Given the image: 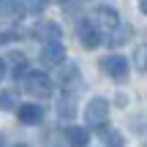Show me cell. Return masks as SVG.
<instances>
[{
    "mask_svg": "<svg viewBox=\"0 0 147 147\" xmlns=\"http://www.w3.org/2000/svg\"><path fill=\"white\" fill-rule=\"evenodd\" d=\"M93 25L98 27L101 33H112L117 25H120V19H117V11L115 8H106V5H101V8H95V14H93Z\"/></svg>",
    "mask_w": 147,
    "mask_h": 147,
    "instance_id": "5b68a950",
    "label": "cell"
},
{
    "mask_svg": "<svg viewBox=\"0 0 147 147\" xmlns=\"http://www.w3.org/2000/svg\"><path fill=\"white\" fill-rule=\"evenodd\" d=\"M144 147H147V144H144Z\"/></svg>",
    "mask_w": 147,
    "mask_h": 147,
    "instance_id": "44dd1931",
    "label": "cell"
},
{
    "mask_svg": "<svg viewBox=\"0 0 147 147\" xmlns=\"http://www.w3.org/2000/svg\"><path fill=\"white\" fill-rule=\"evenodd\" d=\"M57 115H60V120H71V117L76 115V101H74L71 93H65L63 98H60V104H57Z\"/></svg>",
    "mask_w": 147,
    "mask_h": 147,
    "instance_id": "8fae6325",
    "label": "cell"
},
{
    "mask_svg": "<svg viewBox=\"0 0 147 147\" xmlns=\"http://www.w3.org/2000/svg\"><path fill=\"white\" fill-rule=\"evenodd\" d=\"M41 60H44V63H49V65L63 63V60H65L63 41H47V44H44V49H41Z\"/></svg>",
    "mask_w": 147,
    "mask_h": 147,
    "instance_id": "8992f818",
    "label": "cell"
},
{
    "mask_svg": "<svg viewBox=\"0 0 147 147\" xmlns=\"http://www.w3.org/2000/svg\"><path fill=\"white\" fill-rule=\"evenodd\" d=\"M106 117H109V104H106L104 98H93L87 104V109H84V123H87L90 128L104 131L106 128Z\"/></svg>",
    "mask_w": 147,
    "mask_h": 147,
    "instance_id": "7a4b0ae2",
    "label": "cell"
},
{
    "mask_svg": "<svg viewBox=\"0 0 147 147\" xmlns=\"http://www.w3.org/2000/svg\"><path fill=\"white\" fill-rule=\"evenodd\" d=\"M25 93L33 98H49L52 95V79L41 71H27L25 74Z\"/></svg>",
    "mask_w": 147,
    "mask_h": 147,
    "instance_id": "6da1fadb",
    "label": "cell"
},
{
    "mask_svg": "<svg viewBox=\"0 0 147 147\" xmlns=\"http://www.w3.org/2000/svg\"><path fill=\"white\" fill-rule=\"evenodd\" d=\"M14 147H27V144H14Z\"/></svg>",
    "mask_w": 147,
    "mask_h": 147,
    "instance_id": "ac0fdd59",
    "label": "cell"
},
{
    "mask_svg": "<svg viewBox=\"0 0 147 147\" xmlns=\"http://www.w3.org/2000/svg\"><path fill=\"white\" fill-rule=\"evenodd\" d=\"M44 5H47V0H27V8H30L33 14H41Z\"/></svg>",
    "mask_w": 147,
    "mask_h": 147,
    "instance_id": "5bb4252c",
    "label": "cell"
},
{
    "mask_svg": "<svg viewBox=\"0 0 147 147\" xmlns=\"http://www.w3.org/2000/svg\"><path fill=\"white\" fill-rule=\"evenodd\" d=\"M139 11H142V14L147 16V0H139Z\"/></svg>",
    "mask_w": 147,
    "mask_h": 147,
    "instance_id": "2e32d148",
    "label": "cell"
},
{
    "mask_svg": "<svg viewBox=\"0 0 147 147\" xmlns=\"http://www.w3.org/2000/svg\"><path fill=\"white\" fill-rule=\"evenodd\" d=\"M60 3H68V0H60Z\"/></svg>",
    "mask_w": 147,
    "mask_h": 147,
    "instance_id": "d6986e66",
    "label": "cell"
},
{
    "mask_svg": "<svg viewBox=\"0 0 147 147\" xmlns=\"http://www.w3.org/2000/svg\"><path fill=\"white\" fill-rule=\"evenodd\" d=\"M65 139H68L71 147H87L90 131H87V128H82V125H68V128H65Z\"/></svg>",
    "mask_w": 147,
    "mask_h": 147,
    "instance_id": "ba28073f",
    "label": "cell"
},
{
    "mask_svg": "<svg viewBox=\"0 0 147 147\" xmlns=\"http://www.w3.org/2000/svg\"><path fill=\"white\" fill-rule=\"evenodd\" d=\"M11 38H14V36H11V33H0V44H5V41H11Z\"/></svg>",
    "mask_w": 147,
    "mask_h": 147,
    "instance_id": "9a60e30c",
    "label": "cell"
},
{
    "mask_svg": "<svg viewBox=\"0 0 147 147\" xmlns=\"http://www.w3.org/2000/svg\"><path fill=\"white\" fill-rule=\"evenodd\" d=\"M76 36H79V41H82V47L84 49H95L101 44V30L93 25V19H87V22H79V27H76Z\"/></svg>",
    "mask_w": 147,
    "mask_h": 147,
    "instance_id": "277c9868",
    "label": "cell"
},
{
    "mask_svg": "<svg viewBox=\"0 0 147 147\" xmlns=\"http://www.w3.org/2000/svg\"><path fill=\"white\" fill-rule=\"evenodd\" d=\"M25 14L22 0H0V19H19Z\"/></svg>",
    "mask_w": 147,
    "mask_h": 147,
    "instance_id": "9c48e42d",
    "label": "cell"
},
{
    "mask_svg": "<svg viewBox=\"0 0 147 147\" xmlns=\"http://www.w3.org/2000/svg\"><path fill=\"white\" fill-rule=\"evenodd\" d=\"M16 115H19V120L25 123V125H36V123L44 120V109L36 104H22L19 109H16Z\"/></svg>",
    "mask_w": 147,
    "mask_h": 147,
    "instance_id": "52a82bcc",
    "label": "cell"
},
{
    "mask_svg": "<svg viewBox=\"0 0 147 147\" xmlns=\"http://www.w3.org/2000/svg\"><path fill=\"white\" fill-rule=\"evenodd\" d=\"M128 38H131V25H117L115 30L106 36V41H109V47H123Z\"/></svg>",
    "mask_w": 147,
    "mask_h": 147,
    "instance_id": "30bf717a",
    "label": "cell"
},
{
    "mask_svg": "<svg viewBox=\"0 0 147 147\" xmlns=\"http://www.w3.org/2000/svg\"><path fill=\"white\" fill-rule=\"evenodd\" d=\"M0 147H3V139H0Z\"/></svg>",
    "mask_w": 147,
    "mask_h": 147,
    "instance_id": "ffe728a7",
    "label": "cell"
},
{
    "mask_svg": "<svg viewBox=\"0 0 147 147\" xmlns=\"http://www.w3.org/2000/svg\"><path fill=\"white\" fill-rule=\"evenodd\" d=\"M101 136H104V144L106 147H125V144H123V136L117 131H112V128H104Z\"/></svg>",
    "mask_w": 147,
    "mask_h": 147,
    "instance_id": "7c38bea8",
    "label": "cell"
},
{
    "mask_svg": "<svg viewBox=\"0 0 147 147\" xmlns=\"http://www.w3.org/2000/svg\"><path fill=\"white\" fill-rule=\"evenodd\" d=\"M101 71H106L112 79H117V82H123V79L128 76V60L123 57V55H109V57L101 60Z\"/></svg>",
    "mask_w": 147,
    "mask_h": 147,
    "instance_id": "3957f363",
    "label": "cell"
},
{
    "mask_svg": "<svg viewBox=\"0 0 147 147\" xmlns=\"http://www.w3.org/2000/svg\"><path fill=\"white\" fill-rule=\"evenodd\" d=\"M3 76H5V63L0 60V79H3Z\"/></svg>",
    "mask_w": 147,
    "mask_h": 147,
    "instance_id": "e0dca14e",
    "label": "cell"
},
{
    "mask_svg": "<svg viewBox=\"0 0 147 147\" xmlns=\"http://www.w3.org/2000/svg\"><path fill=\"white\" fill-rule=\"evenodd\" d=\"M0 109H19V104H16V95L11 93V90H3L0 93Z\"/></svg>",
    "mask_w": 147,
    "mask_h": 147,
    "instance_id": "4fadbf2b",
    "label": "cell"
}]
</instances>
